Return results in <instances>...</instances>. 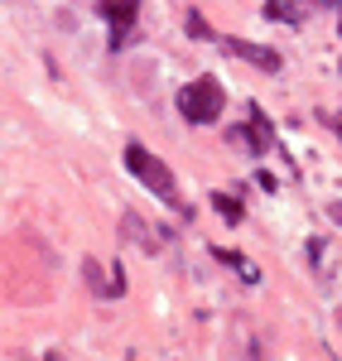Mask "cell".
I'll return each instance as SVG.
<instances>
[{
	"label": "cell",
	"mask_w": 342,
	"mask_h": 361,
	"mask_svg": "<svg viewBox=\"0 0 342 361\" xmlns=\"http://www.w3.org/2000/svg\"><path fill=\"white\" fill-rule=\"evenodd\" d=\"M212 207H217V212H222V222H231V226L246 217V207H241V202H236L231 193H212Z\"/></svg>",
	"instance_id": "cell-8"
},
{
	"label": "cell",
	"mask_w": 342,
	"mask_h": 361,
	"mask_svg": "<svg viewBox=\"0 0 342 361\" xmlns=\"http://www.w3.org/2000/svg\"><path fill=\"white\" fill-rule=\"evenodd\" d=\"M314 5H285V0H265V15L270 20H280V25H304V15H309Z\"/></svg>",
	"instance_id": "cell-7"
},
{
	"label": "cell",
	"mask_w": 342,
	"mask_h": 361,
	"mask_svg": "<svg viewBox=\"0 0 342 361\" xmlns=\"http://www.w3.org/2000/svg\"><path fill=\"white\" fill-rule=\"evenodd\" d=\"M212 255H217L222 265H231V270L246 279V284H260V270L251 265V260H246V255H241V250H231V246H212Z\"/></svg>",
	"instance_id": "cell-6"
},
{
	"label": "cell",
	"mask_w": 342,
	"mask_h": 361,
	"mask_svg": "<svg viewBox=\"0 0 342 361\" xmlns=\"http://www.w3.org/2000/svg\"><path fill=\"white\" fill-rule=\"evenodd\" d=\"M338 130H342V126H338Z\"/></svg>",
	"instance_id": "cell-11"
},
{
	"label": "cell",
	"mask_w": 342,
	"mask_h": 361,
	"mask_svg": "<svg viewBox=\"0 0 342 361\" xmlns=\"http://www.w3.org/2000/svg\"><path fill=\"white\" fill-rule=\"evenodd\" d=\"M222 49L236 58H246L251 68H260V73H280V54L275 49H265V44H246V39H222Z\"/></svg>",
	"instance_id": "cell-5"
},
{
	"label": "cell",
	"mask_w": 342,
	"mask_h": 361,
	"mask_svg": "<svg viewBox=\"0 0 342 361\" xmlns=\"http://www.w3.org/2000/svg\"><path fill=\"white\" fill-rule=\"evenodd\" d=\"M188 34H193V39H212V29L202 25V15H198V10H188Z\"/></svg>",
	"instance_id": "cell-9"
},
{
	"label": "cell",
	"mask_w": 342,
	"mask_h": 361,
	"mask_svg": "<svg viewBox=\"0 0 342 361\" xmlns=\"http://www.w3.org/2000/svg\"><path fill=\"white\" fill-rule=\"evenodd\" d=\"M328 217H333V222L342 226V202H333V207H328Z\"/></svg>",
	"instance_id": "cell-10"
},
{
	"label": "cell",
	"mask_w": 342,
	"mask_h": 361,
	"mask_svg": "<svg viewBox=\"0 0 342 361\" xmlns=\"http://www.w3.org/2000/svg\"><path fill=\"white\" fill-rule=\"evenodd\" d=\"M173 102H178V116H183L188 126H207V121H217V116H222L227 92H222L217 78H193V82L183 87Z\"/></svg>",
	"instance_id": "cell-2"
},
{
	"label": "cell",
	"mask_w": 342,
	"mask_h": 361,
	"mask_svg": "<svg viewBox=\"0 0 342 361\" xmlns=\"http://www.w3.org/2000/svg\"><path fill=\"white\" fill-rule=\"evenodd\" d=\"M97 15L111 25V54L126 49V34H135V20H140V5L135 0H102Z\"/></svg>",
	"instance_id": "cell-3"
},
{
	"label": "cell",
	"mask_w": 342,
	"mask_h": 361,
	"mask_svg": "<svg viewBox=\"0 0 342 361\" xmlns=\"http://www.w3.org/2000/svg\"><path fill=\"white\" fill-rule=\"evenodd\" d=\"M126 169H130V173H135V178H140L159 202H169L173 212H188V202L178 197V183H173L169 164H164V159H154L145 145H126Z\"/></svg>",
	"instance_id": "cell-1"
},
{
	"label": "cell",
	"mask_w": 342,
	"mask_h": 361,
	"mask_svg": "<svg viewBox=\"0 0 342 361\" xmlns=\"http://www.w3.org/2000/svg\"><path fill=\"white\" fill-rule=\"evenodd\" d=\"M231 135H236V145H246L251 154H265V149L275 145V130H270V121H265L260 106H251V126H236Z\"/></svg>",
	"instance_id": "cell-4"
}]
</instances>
